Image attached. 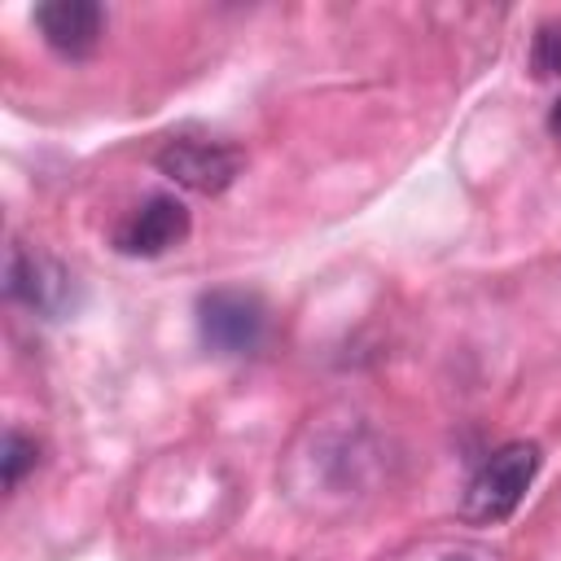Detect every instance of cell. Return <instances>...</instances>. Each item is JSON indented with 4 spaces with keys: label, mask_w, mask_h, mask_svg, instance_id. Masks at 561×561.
Wrapping results in <instances>:
<instances>
[{
    "label": "cell",
    "mask_w": 561,
    "mask_h": 561,
    "mask_svg": "<svg viewBox=\"0 0 561 561\" xmlns=\"http://www.w3.org/2000/svg\"><path fill=\"white\" fill-rule=\"evenodd\" d=\"M35 26L44 44L70 61H83L101 48L105 35V9L92 0H48L35 9Z\"/></svg>",
    "instance_id": "5b68a950"
},
{
    "label": "cell",
    "mask_w": 561,
    "mask_h": 561,
    "mask_svg": "<svg viewBox=\"0 0 561 561\" xmlns=\"http://www.w3.org/2000/svg\"><path fill=\"white\" fill-rule=\"evenodd\" d=\"M241 149L224 145V140H197V136H180V140H167L158 149V171L171 175L180 188H193V193H224L237 171H241Z\"/></svg>",
    "instance_id": "3957f363"
},
{
    "label": "cell",
    "mask_w": 561,
    "mask_h": 561,
    "mask_svg": "<svg viewBox=\"0 0 561 561\" xmlns=\"http://www.w3.org/2000/svg\"><path fill=\"white\" fill-rule=\"evenodd\" d=\"M548 131L561 140V101H557V105H552V114H548Z\"/></svg>",
    "instance_id": "9c48e42d"
},
{
    "label": "cell",
    "mask_w": 561,
    "mask_h": 561,
    "mask_svg": "<svg viewBox=\"0 0 561 561\" xmlns=\"http://www.w3.org/2000/svg\"><path fill=\"white\" fill-rule=\"evenodd\" d=\"M202 342L219 355H250L267 333V311L250 289H210L197 302Z\"/></svg>",
    "instance_id": "7a4b0ae2"
},
{
    "label": "cell",
    "mask_w": 561,
    "mask_h": 561,
    "mask_svg": "<svg viewBox=\"0 0 561 561\" xmlns=\"http://www.w3.org/2000/svg\"><path fill=\"white\" fill-rule=\"evenodd\" d=\"M539 473V447L535 443H504L495 447L469 478L465 495H460V517L473 526H495L504 522L522 495L530 491Z\"/></svg>",
    "instance_id": "6da1fadb"
},
{
    "label": "cell",
    "mask_w": 561,
    "mask_h": 561,
    "mask_svg": "<svg viewBox=\"0 0 561 561\" xmlns=\"http://www.w3.org/2000/svg\"><path fill=\"white\" fill-rule=\"evenodd\" d=\"M4 289L9 298H22L26 307L35 311H61L66 302V276L57 263L39 259V254H26L22 245H9V267H4Z\"/></svg>",
    "instance_id": "8992f818"
},
{
    "label": "cell",
    "mask_w": 561,
    "mask_h": 561,
    "mask_svg": "<svg viewBox=\"0 0 561 561\" xmlns=\"http://www.w3.org/2000/svg\"><path fill=\"white\" fill-rule=\"evenodd\" d=\"M35 460H39L35 438H26V434L9 430V434H4V456H0V465H4V491H13V486L22 482V473H26V469H35Z\"/></svg>",
    "instance_id": "52a82bcc"
},
{
    "label": "cell",
    "mask_w": 561,
    "mask_h": 561,
    "mask_svg": "<svg viewBox=\"0 0 561 561\" xmlns=\"http://www.w3.org/2000/svg\"><path fill=\"white\" fill-rule=\"evenodd\" d=\"M188 237V210L180 197L158 193L149 202H140L118 228H114V250L131 254V259H158L171 245H180Z\"/></svg>",
    "instance_id": "277c9868"
},
{
    "label": "cell",
    "mask_w": 561,
    "mask_h": 561,
    "mask_svg": "<svg viewBox=\"0 0 561 561\" xmlns=\"http://www.w3.org/2000/svg\"><path fill=\"white\" fill-rule=\"evenodd\" d=\"M530 61L539 75H557L561 79V18L543 22L535 31V44H530Z\"/></svg>",
    "instance_id": "ba28073f"
},
{
    "label": "cell",
    "mask_w": 561,
    "mask_h": 561,
    "mask_svg": "<svg viewBox=\"0 0 561 561\" xmlns=\"http://www.w3.org/2000/svg\"><path fill=\"white\" fill-rule=\"evenodd\" d=\"M443 561H473V557H443Z\"/></svg>",
    "instance_id": "30bf717a"
}]
</instances>
